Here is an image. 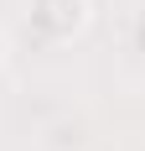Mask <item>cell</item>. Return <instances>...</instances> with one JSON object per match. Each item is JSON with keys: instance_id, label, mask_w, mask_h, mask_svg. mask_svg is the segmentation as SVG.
<instances>
[{"instance_id": "cell-1", "label": "cell", "mask_w": 145, "mask_h": 151, "mask_svg": "<svg viewBox=\"0 0 145 151\" xmlns=\"http://www.w3.org/2000/svg\"><path fill=\"white\" fill-rule=\"evenodd\" d=\"M31 26L47 42H72L88 26V0H31Z\"/></svg>"}, {"instance_id": "cell-2", "label": "cell", "mask_w": 145, "mask_h": 151, "mask_svg": "<svg viewBox=\"0 0 145 151\" xmlns=\"http://www.w3.org/2000/svg\"><path fill=\"white\" fill-rule=\"evenodd\" d=\"M0 63H5V37H0Z\"/></svg>"}]
</instances>
